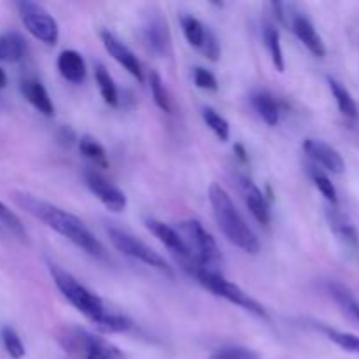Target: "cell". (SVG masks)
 Returning <instances> with one entry per match:
<instances>
[{
    "mask_svg": "<svg viewBox=\"0 0 359 359\" xmlns=\"http://www.w3.org/2000/svg\"><path fill=\"white\" fill-rule=\"evenodd\" d=\"M13 200L16 202L18 207H21V209L25 210V212L34 216L35 219L42 221L46 226L55 230L56 233L65 237L67 241H70L74 245L83 249V251L88 252L90 256H93V258L97 259L107 258V251H105V248L102 245V242L91 233L90 228H88L77 216L60 209V207L53 205V203L46 202V200L37 198V196L30 195V193L14 191Z\"/></svg>",
    "mask_w": 359,
    "mask_h": 359,
    "instance_id": "1",
    "label": "cell"
},
{
    "mask_svg": "<svg viewBox=\"0 0 359 359\" xmlns=\"http://www.w3.org/2000/svg\"><path fill=\"white\" fill-rule=\"evenodd\" d=\"M209 202L210 205H212L217 226L223 231L224 237H226L231 244L237 245L238 249L248 252V255H258V237H256L255 231L249 228V224L245 223L242 214L238 212V209L235 207L233 200L228 195L226 189L221 184H216V182L210 184Z\"/></svg>",
    "mask_w": 359,
    "mask_h": 359,
    "instance_id": "2",
    "label": "cell"
},
{
    "mask_svg": "<svg viewBox=\"0 0 359 359\" xmlns=\"http://www.w3.org/2000/svg\"><path fill=\"white\" fill-rule=\"evenodd\" d=\"M48 269L53 277V283L56 284L60 293H62L63 297L81 312V314L86 316V318L97 326L98 323L104 319V316L107 314V309H105L102 298L97 297L95 293H91L86 286H83L72 273L63 270L62 266L55 265V263H49Z\"/></svg>",
    "mask_w": 359,
    "mask_h": 359,
    "instance_id": "3",
    "label": "cell"
},
{
    "mask_svg": "<svg viewBox=\"0 0 359 359\" xmlns=\"http://www.w3.org/2000/svg\"><path fill=\"white\" fill-rule=\"evenodd\" d=\"M188 272L191 273L193 277L196 279V283L200 286H203L205 290H209L210 293H214L216 297L224 298L228 300L230 304L238 305L241 309L244 311L251 312V314L258 316L262 319H269V314H266L265 307L259 305L255 298L249 297L242 287H238L237 284L230 283V280L224 279L217 270H210L205 269V266H200V265H193L191 269H188Z\"/></svg>",
    "mask_w": 359,
    "mask_h": 359,
    "instance_id": "4",
    "label": "cell"
},
{
    "mask_svg": "<svg viewBox=\"0 0 359 359\" xmlns=\"http://www.w3.org/2000/svg\"><path fill=\"white\" fill-rule=\"evenodd\" d=\"M58 340L63 349L72 354H79L83 359H125L123 351L102 337L93 335L79 326H65L58 333Z\"/></svg>",
    "mask_w": 359,
    "mask_h": 359,
    "instance_id": "5",
    "label": "cell"
},
{
    "mask_svg": "<svg viewBox=\"0 0 359 359\" xmlns=\"http://www.w3.org/2000/svg\"><path fill=\"white\" fill-rule=\"evenodd\" d=\"M179 235L184 241L193 262L205 269L216 270L217 265L223 262L221 249L217 245L216 238L205 230L198 219H188L179 223Z\"/></svg>",
    "mask_w": 359,
    "mask_h": 359,
    "instance_id": "6",
    "label": "cell"
},
{
    "mask_svg": "<svg viewBox=\"0 0 359 359\" xmlns=\"http://www.w3.org/2000/svg\"><path fill=\"white\" fill-rule=\"evenodd\" d=\"M107 237L109 241H111V244L125 256L137 259V262L144 263V265L151 266V269L160 270V272L167 273L168 277H174V272H172L170 265L165 262V258H161L154 249H151L149 245L144 244L140 238L133 237L132 233L116 226L107 228Z\"/></svg>",
    "mask_w": 359,
    "mask_h": 359,
    "instance_id": "7",
    "label": "cell"
},
{
    "mask_svg": "<svg viewBox=\"0 0 359 359\" xmlns=\"http://www.w3.org/2000/svg\"><path fill=\"white\" fill-rule=\"evenodd\" d=\"M18 13H20L21 21H23L25 28L34 35L35 39H39L44 44H56L60 37V28L56 23L55 18L48 13L42 6L35 2H18Z\"/></svg>",
    "mask_w": 359,
    "mask_h": 359,
    "instance_id": "8",
    "label": "cell"
},
{
    "mask_svg": "<svg viewBox=\"0 0 359 359\" xmlns=\"http://www.w3.org/2000/svg\"><path fill=\"white\" fill-rule=\"evenodd\" d=\"M142 39L146 48L153 55L165 56L170 49V30L163 14L158 9H151L142 20Z\"/></svg>",
    "mask_w": 359,
    "mask_h": 359,
    "instance_id": "9",
    "label": "cell"
},
{
    "mask_svg": "<svg viewBox=\"0 0 359 359\" xmlns=\"http://www.w3.org/2000/svg\"><path fill=\"white\" fill-rule=\"evenodd\" d=\"M84 184L88 186L91 193L107 207L112 212H123L126 209V196L118 186L112 184L111 181L104 177L100 172L93 170V168H88L83 174Z\"/></svg>",
    "mask_w": 359,
    "mask_h": 359,
    "instance_id": "10",
    "label": "cell"
},
{
    "mask_svg": "<svg viewBox=\"0 0 359 359\" xmlns=\"http://www.w3.org/2000/svg\"><path fill=\"white\" fill-rule=\"evenodd\" d=\"M146 226L147 230H149L151 233H153L154 237L172 252V255L177 256V258L181 259L182 266H184L186 270L191 269L193 265H196V263L193 262L191 255H189L188 248H186L184 241H182V237L179 235V231L175 230V228H172L170 224L158 219H147Z\"/></svg>",
    "mask_w": 359,
    "mask_h": 359,
    "instance_id": "11",
    "label": "cell"
},
{
    "mask_svg": "<svg viewBox=\"0 0 359 359\" xmlns=\"http://www.w3.org/2000/svg\"><path fill=\"white\" fill-rule=\"evenodd\" d=\"M237 186L238 191H241L242 198H244L245 205L251 210L252 217L258 221L263 226H269L270 224V207L269 202H266L265 195H263L262 189L248 177V175L237 174Z\"/></svg>",
    "mask_w": 359,
    "mask_h": 359,
    "instance_id": "12",
    "label": "cell"
},
{
    "mask_svg": "<svg viewBox=\"0 0 359 359\" xmlns=\"http://www.w3.org/2000/svg\"><path fill=\"white\" fill-rule=\"evenodd\" d=\"M102 42H104V48L107 49L109 55L116 60L121 67H125L133 77H135L139 83L144 81V72H142V65H140L139 58L135 56V53L128 48L123 41H119L112 32L104 30L100 34Z\"/></svg>",
    "mask_w": 359,
    "mask_h": 359,
    "instance_id": "13",
    "label": "cell"
},
{
    "mask_svg": "<svg viewBox=\"0 0 359 359\" xmlns=\"http://www.w3.org/2000/svg\"><path fill=\"white\" fill-rule=\"evenodd\" d=\"M304 151L309 154V158H312L316 163L321 165L326 170L333 172V174L346 172V161H344L342 154L333 149L330 144L318 139H307L304 142Z\"/></svg>",
    "mask_w": 359,
    "mask_h": 359,
    "instance_id": "14",
    "label": "cell"
},
{
    "mask_svg": "<svg viewBox=\"0 0 359 359\" xmlns=\"http://www.w3.org/2000/svg\"><path fill=\"white\" fill-rule=\"evenodd\" d=\"M291 28H293L294 35L300 39L302 44L309 49L314 56L323 58L326 55V46L323 42L321 35L318 34L316 27L312 25V21L309 20L304 14H293L291 16Z\"/></svg>",
    "mask_w": 359,
    "mask_h": 359,
    "instance_id": "15",
    "label": "cell"
},
{
    "mask_svg": "<svg viewBox=\"0 0 359 359\" xmlns=\"http://www.w3.org/2000/svg\"><path fill=\"white\" fill-rule=\"evenodd\" d=\"M56 67H58V72L62 74L63 79H67L69 83L79 84L86 77V62H84L83 55L74 51V49L60 53Z\"/></svg>",
    "mask_w": 359,
    "mask_h": 359,
    "instance_id": "16",
    "label": "cell"
},
{
    "mask_svg": "<svg viewBox=\"0 0 359 359\" xmlns=\"http://www.w3.org/2000/svg\"><path fill=\"white\" fill-rule=\"evenodd\" d=\"M21 93H23V97L27 98V100L30 102V104L41 112V114H44L46 118L55 116V104H53L48 90L42 86L41 81L37 79L21 81Z\"/></svg>",
    "mask_w": 359,
    "mask_h": 359,
    "instance_id": "17",
    "label": "cell"
},
{
    "mask_svg": "<svg viewBox=\"0 0 359 359\" xmlns=\"http://www.w3.org/2000/svg\"><path fill=\"white\" fill-rule=\"evenodd\" d=\"M328 293L337 304V307L342 311V314L349 319L353 325L359 328V302L356 300L349 287H346L340 283H330L328 284Z\"/></svg>",
    "mask_w": 359,
    "mask_h": 359,
    "instance_id": "18",
    "label": "cell"
},
{
    "mask_svg": "<svg viewBox=\"0 0 359 359\" xmlns=\"http://www.w3.org/2000/svg\"><path fill=\"white\" fill-rule=\"evenodd\" d=\"M27 55V41L18 32H6L0 35V62L18 63Z\"/></svg>",
    "mask_w": 359,
    "mask_h": 359,
    "instance_id": "19",
    "label": "cell"
},
{
    "mask_svg": "<svg viewBox=\"0 0 359 359\" xmlns=\"http://www.w3.org/2000/svg\"><path fill=\"white\" fill-rule=\"evenodd\" d=\"M251 104L252 107H255V111L258 112L259 118H262L266 125L276 126L277 123H279L280 109L279 105H277L276 98H273L269 91H255V93L251 95Z\"/></svg>",
    "mask_w": 359,
    "mask_h": 359,
    "instance_id": "20",
    "label": "cell"
},
{
    "mask_svg": "<svg viewBox=\"0 0 359 359\" xmlns=\"http://www.w3.org/2000/svg\"><path fill=\"white\" fill-rule=\"evenodd\" d=\"M328 221L330 226H332L333 233L340 238L346 245L356 249L358 248V231L356 228L351 224V221L347 219L344 214H340L339 210H328Z\"/></svg>",
    "mask_w": 359,
    "mask_h": 359,
    "instance_id": "21",
    "label": "cell"
},
{
    "mask_svg": "<svg viewBox=\"0 0 359 359\" xmlns=\"http://www.w3.org/2000/svg\"><path fill=\"white\" fill-rule=\"evenodd\" d=\"M263 41H265L266 49H269L273 67H276L279 72H284L286 63H284V53L283 46H280V34L276 28V25L269 23V21L263 25Z\"/></svg>",
    "mask_w": 359,
    "mask_h": 359,
    "instance_id": "22",
    "label": "cell"
},
{
    "mask_svg": "<svg viewBox=\"0 0 359 359\" xmlns=\"http://www.w3.org/2000/svg\"><path fill=\"white\" fill-rule=\"evenodd\" d=\"M95 81L98 84V90H100L102 98L107 105L111 107H118L119 105V93H118V88H116L114 79L112 76L109 74V70L105 69L102 63H97L95 65Z\"/></svg>",
    "mask_w": 359,
    "mask_h": 359,
    "instance_id": "23",
    "label": "cell"
},
{
    "mask_svg": "<svg viewBox=\"0 0 359 359\" xmlns=\"http://www.w3.org/2000/svg\"><path fill=\"white\" fill-rule=\"evenodd\" d=\"M328 84H330V90H332L333 98H335V102H337V107H339V111L342 112L346 118H351V119L356 118L358 105H356V102H354L353 95L349 93V90H347L342 83H339L337 79H333V77H328Z\"/></svg>",
    "mask_w": 359,
    "mask_h": 359,
    "instance_id": "24",
    "label": "cell"
},
{
    "mask_svg": "<svg viewBox=\"0 0 359 359\" xmlns=\"http://www.w3.org/2000/svg\"><path fill=\"white\" fill-rule=\"evenodd\" d=\"M181 27L186 41H188L193 48L202 49L207 34H209V28H207L202 21L196 20L195 16H188V14H186V16H181Z\"/></svg>",
    "mask_w": 359,
    "mask_h": 359,
    "instance_id": "25",
    "label": "cell"
},
{
    "mask_svg": "<svg viewBox=\"0 0 359 359\" xmlns=\"http://www.w3.org/2000/svg\"><path fill=\"white\" fill-rule=\"evenodd\" d=\"M79 149L83 153V156L93 161L95 165H98V167H107V153H105L104 146L97 139H93L90 135L81 137Z\"/></svg>",
    "mask_w": 359,
    "mask_h": 359,
    "instance_id": "26",
    "label": "cell"
},
{
    "mask_svg": "<svg viewBox=\"0 0 359 359\" xmlns=\"http://www.w3.org/2000/svg\"><path fill=\"white\" fill-rule=\"evenodd\" d=\"M202 118L205 121V125L209 126L214 132V135L221 140V142H226L230 139V123L223 118L217 111H214L212 107H205L202 111Z\"/></svg>",
    "mask_w": 359,
    "mask_h": 359,
    "instance_id": "27",
    "label": "cell"
},
{
    "mask_svg": "<svg viewBox=\"0 0 359 359\" xmlns=\"http://www.w3.org/2000/svg\"><path fill=\"white\" fill-rule=\"evenodd\" d=\"M149 88H151V95L154 98V104L161 109L163 112H172V98L168 95L167 86H165L163 79L158 72H151L149 74Z\"/></svg>",
    "mask_w": 359,
    "mask_h": 359,
    "instance_id": "28",
    "label": "cell"
},
{
    "mask_svg": "<svg viewBox=\"0 0 359 359\" xmlns=\"http://www.w3.org/2000/svg\"><path fill=\"white\" fill-rule=\"evenodd\" d=\"M319 328L323 330V333H325L333 344L342 347V349L347 351V353L358 354L359 356V337L353 335V333H346V332H340V330L330 328V326H319Z\"/></svg>",
    "mask_w": 359,
    "mask_h": 359,
    "instance_id": "29",
    "label": "cell"
},
{
    "mask_svg": "<svg viewBox=\"0 0 359 359\" xmlns=\"http://www.w3.org/2000/svg\"><path fill=\"white\" fill-rule=\"evenodd\" d=\"M97 328L104 333H125L133 328V323L132 319H128L126 316L107 311V314H105L104 319L98 323Z\"/></svg>",
    "mask_w": 359,
    "mask_h": 359,
    "instance_id": "30",
    "label": "cell"
},
{
    "mask_svg": "<svg viewBox=\"0 0 359 359\" xmlns=\"http://www.w3.org/2000/svg\"><path fill=\"white\" fill-rule=\"evenodd\" d=\"M309 174H311L312 182H314L316 188L321 191V195L325 196L328 202H332L333 205H335L337 200L339 198H337V189H335V186H333L332 179H330L325 172L319 170L318 167H309Z\"/></svg>",
    "mask_w": 359,
    "mask_h": 359,
    "instance_id": "31",
    "label": "cell"
},
{
    "mask_svg": "<svg viewBox=\"0 0 359 359\" xmlns=\"http://www.w3.org/2000/svg\"><path fill=\"white\" fill-rule=\"evenodd\" d=\"M2 344L6 353L9 354L13 359H21L25 356V346L21 342L20 335L16 333V330H13L11 326L2 328Z\"/></svg>",
    "mask_w": 359,
    "mask_h": 359,
    "instance_id": "32",
    "label": "cell"
},
{
    "mask_svg": "<svg viewBox=\"0 0 359 359\" xmlns=\"http://www.w3.org/2000/svg\"><path fill=\"white\" fill-rule=\"evenodd\" d=\"M0 223H2L6 228H9L14 235L23 238V241L27 238V231H25V226L23 223H21L20 217H18L9 207L4 205L2 202H0Z\"/></svg>",
    "mask_w": 359,
    "mask_h": 359,
    "instance_id": "33",
    "label": "cell"
},
{
    "mask_svg": "<svg viewBox=\"0 0 359 359\" xmlns=\"http://www.w3.org/2000/svg\"><path fill=\"white\" fill-rule=\"evenodd\" d=\"M193 79L195 84L200 90L205 91H217V79L210 70L203 69V67H196L195 72H193Z\"/></svg>",
    "mask_w": 359,
    "mask_h": 359,
    "instance_id": "34",
    "label": "cell"
},
{
    "mask_svg": "<svg viewBox=\"0 0 359 359\" xmlns=\"http://www.w3.org/2000/svg\"><path fill=\"white\" fill-rule=\"evenodd\" d=\"M210 359H259L258 354L244 347H226V349L217 351Z\"/></svg>",
    "mask_w": 359,
    "mask_h": 359,
    "instance_id": "35",
    "label": "cell"
},
{
    "mask_svg": "<svg viewBox=\"0 0 359 359\" xmlns=\"http://www.w3.org/2000/svg\"><path fill=\"white\" fill-rule=\"evenodd\" d=\"M200 51L203 53V55L207 56L209 60H212V62H217L221 56V48H219V42H217L216 35L212 34V32L209 30V34H207L205 37V42H203L202 49Z\"/></svg>",
    "mask_w": 359,
    "mask_h": 359,
    "instance_id": "36",
    "label": "cell"
},
{
    "mask_svg": "<svg viewBox=\"0 0 359 359\" xmlns=\"http://www.w3.org/2000/svg\"><path fill=\"white\" fill-rule=\"evenodd\" d=\"M58 140L60 144H63V146H70V144L76 140V133H74L70 128H67V126H63L58 133Z\"/></svg>",
    "mask_w": 359,
    "mask_h": 359,
    "instance_id": "37",
    "label": "cell"
},
{
    "mask_svg": "<svg viewBox=\"0 0 359 359\" xmlns=\"http://www.w3.org/2000/svg\"><path fill=\"white\" fill-rule=\"evenodd\" d=\"M235 153H237L238 160L248 161V153H245V149H244V146H242V144H235Z\"/></svg>",
    "mask_w": 359,
    "mask_h": 359,
    "instance_id": "38",
    "label": "cell"
},
{
    "mask_svg": "<svg viewBox=\"0 0 359 359\" xmlns=\"http://www.w3.org/2000/svg\"><path fill=\"white\" fill-rule=\"evenodd\" d=\"M6 84H7V76H6V72H4L2 67H0V90H2V88H6Z\"/></svg>",
    "mask_w": 359,
    "mask_h": 359,
    "instance_id": "39",
    "label": "cell"
}]
</instances>
